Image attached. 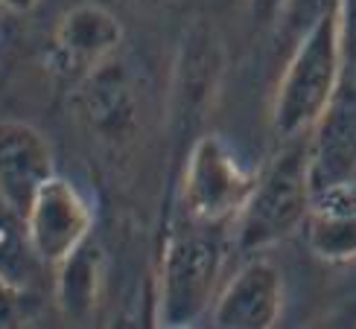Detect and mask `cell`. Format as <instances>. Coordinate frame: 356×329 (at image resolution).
<instances>
[{
  "label": "cell",
  "instance_id": "obj_1",
  "mask_svg": "<svg viewBox=\"0 0 356 329\" xmlns=\"http://www.w3.org/2000/svg\"><path fill=\"white\" fill-rule=\"evenodd\" d=\"M222 268L225 228L193 221L181 213V221L167 233L161 251L155 323L184 329L211 312L222 289Z\"/></svg>",
  "mask_w": 356,
  "mask_h": 329
},
{
  "label": "cell",
  "instance_id": "obj_2",
  "mask_svg": "<svg viewBox=\"0 0 356 329\" xmlns=\"http://www.w3.org/2000/svg\"><path fill=\"white\" fill-rule=\"evenodd\" d=\"M342 82V44H339V0L321 12L298 35L280 73L272 102V128L280 140L309 134L327 111Z\"/></svg>",
  "mask_w": 356,
  "mask_h": 329
},
{
  "label": "cell",
  "instance_id": "obj_3",
  "mask_svg": "<svg viewBox=\"0 0 356 329\" xmlns=\"http://www.w3.org/2000/svg\"><path fill=\"white\" fill-rule=\"evenodd\" d=\"M313 207L309 178V134L284 140L277 158L257 175L254 189L234 224V242L243 253H260L284 242L304 221Z\"/></svg>",
  "mask_w": 356,
  "mask_h": 329
},
{
  "label": "cell",
  "instance_id": "obj_4",
  "mask_svg": "<svg viewBox=\"0 0 356 329\" xmlns=\"http://www.w3.org/2000/svg\"><path fill=\"white\" fill-rule=\"evenodd\" d=\"M257 175H251L225 140L199 134L184 152L181 172V213L193 221L231 228L240 219Z\"/></svg>",
  "mask_w": 356,
  "mask_h": 329
},
{
  "label": "cell",
  "instance_id": "obj_5",
  "mask_svg": "<svg viewBox=\"0 0 356 329\" xmlns=\"http://www.w3.org/2000/svg\"><path fill=\"white\" fill-rule=\"evenodd\" d=\"M225 76V44L207 18H196L181 35L170 82V137L172 143L190 134L199 137L204 119L211 117L219 85Z\"/></svg>",
  "mask_w": 356,
  "mask_h": 329
},
{
  "label": "cell",
  "instance_id": "obj_6",
  "mask_svg": "<svg viewBox=\"0 0 356 329\" xmlns=\"http://www.w3.org/2000/svg\"><path fill=\"white\" fill-rule=\"evenodd\" d=\"M24 228L35 262L56 268L91 239L94 216L79 189L67 178L53 175L29 204Z\"/></svg>",
  "mask_w": 356,
  "mask_h": 329
},
{
  "label": "cell",
  "instance_id": "obj_7",
  "mask_svg": "<svg viewBox=\"0 0 356 329\" xmlns=\"http://www.w3.org/2000/svg\"><path fill=\"white\" fill-rule=\"evenodd\" d=\"M284 303L286 292L280 268L266 257H254L222 282L211 323L216 329H272L280 323Z\"/></svg>",
  "mask_w": 356,
  "mask_h": 329
},
{
  "label": "cell",
  "instance_id": "obj_8",
  "mask_svg": "<svg viewBox=\"0 0 356 329\" xmlns=\"http://www.w3.org/2000/svg\"><path fill=\"white\" fill-rule=\"evenodd\" d=\"M53 175V146L35 126L18 119L0 123V199L6 207L24 219L38 189Z\"/></svg>",
  "mask_w": 356,
  "mask_h": 329
},
{
  "label": "cell",
  "instance_id": "obj_9",
  "mask_svg": "<svg viewBox=\"0 0 356 329\" xmlns=\"http://www.w3.org/2000/svg\"><path fill=\"white\" fill-rule=\"evenodd\" d=\"M123 41V24L99 3H79L67 9L53 33V58L65 76L85 79L97 65L117 53Z\"/></svg>",
  "mask_w": 356,
  "mask_h": 329
},
{
  "label": "cell",
  "instance_id": "obj_10",
  "mask_svg": "<svg viewBox=\"0 0 356 329\" xmlns=\"http://www.w3.org/2000/svg\"><path fill=\"white\" fill-rule=\"evenodd\" d=\"M356 175V87L339 82L327 111L309 131V178L313 192Z\"/></svg>",
  "mask_w": 356,
  "mask_h": 329
},
{
  "label": "cell",
  "instance_id": "obj_11",
  "mask_svg": "<svg viewBox=\"0 0 356 329\" xmlns=\"http://www.w3.org/2000/svg\"><path fill=\"white\" fill-rule=\"evenodd\" d=\"M79 114L97 137L120 143L138 126V94L117 58L97 65L79 87Z\"/></svg>",
  "mask_w": 356,
  "mask_h": 329
},
{
  "label": "cell",
  "instance_id": "obj_12",
  "mask_svg": "<svg viewBox=\"0 0 356 329\" xmlns=\"http://www.w3.org/2000/svg\"><path fill=\"white\" fill-rule=\"evenodd\" d=\"M307 248L324 262L356 260V181L330 184L313 192V207L304 221Z\"/></svg>",
  "mask_w": 356,
  "mask_h": 329
},
{
  "label": "cell",
  "instance_id": "obj_13",
  "mask_svg": "<svg viewBox=\"0 0 356 329\" xmlns=\"http://www.w3.org/2000/svg\"><path fill=\"white\" fill-rule=\"evenodd\" d=\"M53 277V294L58 312L70 323H91L99 292H102V253L88 239L82 248H76L65 262H58Z\"/></svg>",
  "mask_w": 356,
  "mask_h": 329
},
{
  "label": "cell",
  "instance_id": "obj_14",
  "mask_svg": "<svg viewBox=\"0 0 356 329\" xmlns=\"http://www.w3.org/2000/svg\"><path fill=\"white\" fill-rule=\"evenodd\" d=\"M339 44H342V82L356 87V0H339Z\"/></svg>",
  "mask_w": 356,
  "mask_h": 329
},
{
  "label": "cell",
  "instance_id": "obj_15",
  "mask_svg": "<svg viewBox=\"0 0 356 329\" xmlns=\"http://www.w3.org/2000/svg\"><path fill=\"white\" fill-rule=\"evenodd\" d=\"M21 318V286L0 271V326H12Z\"/></svg>",
  "mask_w": 356,
  "mask_h": 329
},
{
  "label": "cell",
  "instance_id": "obj_16",
  "mask_svg": "<svg viewBox=\"0 0 356 329\" xmlns=\"http://www.w3.org/2000/svg\"><path fill=\"white\" fill-rule=\"evenodd\" d=\"M336 0H286L284 12H280V18H284L289 26H295V21L304 18V29L313 24L321 12H327Z\"/></svg>",
  "mask_w": 356,
  "mask_h": 329
},
{
  "label": "cell",
  "instance_id": "obj_17",
  "mask_svg": "<svg viewBox=\"0 0 356 329\" xmlns=\"http://www.w3.org/2000/svg\"><path fill=\"white\" fill-rule=\"evenodd\" d=\"M38 6V0H0V9L9 15H29Z\"/></svg>",
  "mask_w": 356,
  "mask_h": 329
},
{
  "label": "cell",
  "instance_id": "obj_18",
  "mask_svg": "<svg viewBox=\"0 0 356 329\" xmlns=\"http://www.w3.org/2000/svg\"><path fill=\"white\" fill-rule=\"evenodd\" d=\"M254 6H257V12L263 15V18H280V12H284V6H286V0H254Z\"/></svg>",
  "mask_w": 356,
  "mask_h": 329
},
{
  "label": "cell",
  "instance_id": "obj_19",
  "mask_svg": "<svg viewBox=\"0 0 356 329\" xmlns=\"http://www.w3.org/2000/svg\"><path fill=\"white\" fill-rule=\"evenodd\" d=\"M143 3H152L155 6V3H164V0H143Z\"/></svg>",
  "mask_w": 356,
  "mask_h": 329
}]
</instances>
